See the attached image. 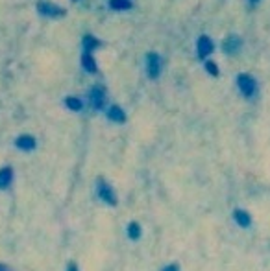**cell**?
<instances>
[{
    "mask_svg": "<svg viewBox=\"0 0 270 271\" xmlns=\"http://www.w3.org/2000/svg\"><path fill=\"white\" fill-rule=\"evenodd\" d=\"M96 195L102 203H106L109 207H117V194H115L113 187L104 179L96 181Z\"/></svg>",
    "mask_w": 270,
    "mask_h": 271,
    "instance_id": "cell-1",
    "label": "cell"
},
{
    "mask_svg": "<svg viewBox=\"0 0 270 271\" xmlns=\"http://www.w3.org/2000/svg\"><path fill=\"white\" fill-rule=\"evenodd\" d=\"M233 220L241 229H250V225H252V216L242 209L233 210Z\"/></svg>",
    "mask_w": 270,
    "mask_h": 271,
    "instance_id": "cell-2",
    "label": "cell"
},
{
    "mask_svg": "<svg viewBox=\"0 0 270 271\" xmlns=\"http://www.w3.org/2000/svg\"><path fill=\"white\" fill-rule=\"evenodd\" d=\"M13 183V168L4 166L0 168V190H6V188L11 187Z\"/></svg>",
    "mask_w": 270,
    "mask_h": 271,
    "instance_id": "cell-3",
    "label": "cell"
},
{
    "mask_svg": "<svg viewBox=\"0 0 270 271\" xmlns=\"http://www.w3.org/2000/svg\"><path fill=\"white\" fill-rule=\"evenodd\" d=\"M15 146L22 150V152H32L34 148H36V139L34 137H30V135H22L19 139L15 140Z\"/></svg>",
    "mask_w": 270,
    "mask_h": 271,
    "instance_id": "cell-4",
    "label": "cell"
},
{
    "mask_svg": "<svg viewBox=\"0 0 270 271\" xmlns=\"http://www.w3.org/2000/svg\"><path fill=\"white\" fill-rule=\"evenodd\" d=\"M126 232H128V238L132 240V242H137V240L142 236V229H141V225H139L137 222H130Z\"/></svg>",
    "mask_w": 270,
    "mask_h": 271,
    "instance_id": "cell-5",
    "label": "cell"
},
{
    "mask_svg": "<svg viewBox=\"0 0 270 271\" xmlns=\"http://www.w3.org/2000/svg\"><path fill=\"white\" fill-rule=\"evenodd\" d=\"M239 87H241V90L246 94V96H250L252 92H254V89H256V83L250 79V77L246 76H241L239 77Z\"/></svg>",
    "mask_w": 270,
    "mask_h": 271,
    "instance_id": "cell-6",
    "label": "cell"
},
{
    "mask_svg": "<svg viewBox=\"0 0 270 271\" xmlns=\"http://www.w3.org/2000/svg\"><path fill=\"white\" fill-rule=\"evenodd\" d=\"M148 74L152 77H156L157 74H159V59H157V56H148Z\"/></svg>",
    "mask_w": 270,
    "mask_h": 271,
    "instance_id": "cell-7",
    "label": "cell"
},
{
    "mask_svg": "<svg viewBox=\"0 0 270 271\" xmlns=\"http://www.w3.org/2000/svg\"><path fill=\"white\" fill-rule=\"evenodd\" d=\"M107 116L113 120V122H124V113H122V109H119V107H111L109 111H107Z\"/></svg>",
    "mask_w": 270,
    "mask_h": 271,
    "instance_id": "cell-8",
    "label": "cell"
},
{
    "mask_svg": "<svg viewBox=\"0 0 270 271\" xmlns=\"http://www.w3.org/2000/svg\"><path fill=\"white\" fill-rule=\"evenodd\" d=\"M207 52H211V41L207 37L200 39V56H206Z\"/></svg>",
    "mask_w": 270,
    "mask_h": 271,
    "instance_id": "cell-9",
    "label": "cell"
},
{
    "mask_svg": "<svg viewBox=\"0 0 270 271\" xmlns=\"http://www.w3.org/2000/svg\"><path fill=\"white\" fill-rule=\"evenodd\" d=\"M67 105L71 107L72 111H80V109H82V104H80V100H74V98H69V100H67Z\"/></svg>",
    "mask_w": 270,
    "mask_h": 271,
    "instance_id": "cell-10",
    "label": "cell"
},
{
    "mask_svg": "<svg viewBox=\"0 0 270 271\" xmlns=\"http://www.w3.org/2000/svg\"><path fill=\"white\" fill-rule=\"evenodd\" d=\"M161 271H180V266L176 262H172V264H167Z\"/></svg>",
    "mask_w": 270,
    "mask_h": 271,
    "instance_id": "cell-11",
    "label": "cell"
},
{
    "mask_svg": "<svg viewBox=\"0 0 270 271\" xmlns=\"http://www.w3.org/2000/svg\"><path fill=\"white\" fill-rule=\"evenodd\" d=\"M67 271H80V268H78V264H76L74 260H71V262L67 264Z\"/></svg>",
    "mask_w": 270,
    "mask_h": 271,
    "instance_id": "cell-12",
    "label": "cell"
},
{
    "mask_svg": "<svg viewBox=\"0 0 270 271\" xmlns=\"http://www.w3.org/2000/svg\"><path fill=\"white\" fill-rule=\"evenodd\" d=\"M0 271H11L6 264H0Z\"/></svg>",
    "mask_w": 270,
    "mask_h": 271,
    "instance_id": "cell-13",
    "label": "cell"
}]
</instances>
